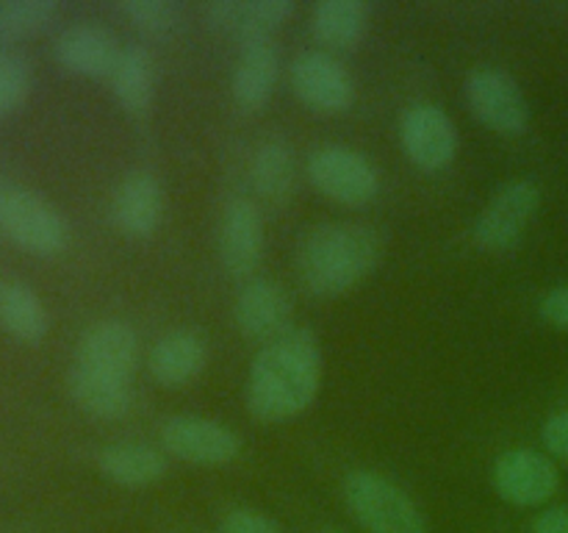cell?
<instances>
[{"instance_id":"obj_7","label":"cell","mask_w":568,"mask_h":533,"mask_svg":"<svg viewBox=\"0 0 568 533\" xmlns=\"http://www.w3.org/2000/svg\"><path fill=\"white\" fill-rule=\"evenodd\" d=\"M541 205V189L532 181H510L491 198L475 222V239L486 250H510Z\"/></svg>"},{"instance_id":"obj_29","label":"cell","mask_w":568,"mask_h":533,"mask_svg":"<svg viewBox=\"0 0 568 533\" xmlns=\"http://www.w3.org/2000/svg\"><path fill=\"white\" fill-rule=\"evenodd\" d=\"M222 533H281V527L253 509H233L222 520Z\"/></svg>"},{"instance_id":"obj_18","label":"cell","mask_w":568,"mask_h":533,"mask_svg":"<svg viewBox=\"0 0 568 533\" xmlns=\"http://www.w3.org/2000/svg\"><path fill=\"white\" fill-rule=\"evenodd\" d=\"M277 76H281V56L275 44L266 42L244 44L242 56L233 70V100L242 111H258L275 92Z\"/></svg>"},{"instance_id":"obj_4","label":"cell","mask_w":568,"mask_h":533,"mask_svg":"<svg viewBox=\"0 0 568 533\" xmlns=\"http://www.w3.org/2000/svg\"><path fill=\"white\" fill-rule=\"evenodd\" d=\"M0 231L33 255H55L67 248V222L42 194L9 187L0 211Z\"/></svg>"},{"instance_id":"obj_20","label":"cell","mask_w":568,"mask_h":533,"mask_svg":"<svg viewBox=\"0 0 568 533\" xmlns=\"http://www.w3.org/2000/svg\"><path fill=\"white\" fill-rule=\"evenodd\" d=\"M67 386H70L78 409L98 416V420H116L131 409V389H128L125 378L105 375V372L75 364L67 378Z\"/></svg>"},{"instance_id":"obj_28","label":"cell","mask_w":568,"mask_h":533,"mask_svg":"<svg viewBox=\"0 0 568 533\" xmlns=\"http://www.w3.org/2000/svg\"><path fill=\"white\" fill-rule=\"evenodd\" d=\"M120 11L150 37H170L181 26V11L166 0H122Z\"/></svg>"},{"instance_id":"obj_3","label":"cell","mask_w":568,"mask_h":533,"mask_svg":"<svg viewBox=\"0 0 568 533\" xmlns=\"http://www.w3.org/2000/svg\"><path fill=\"white\" fill-rule=\"evenodd\" d=\"M344 500L369 533H427L414 500L386 475L372 470L349 472Z\"/></svg>"},{"instance_id":"obj_23","label":"cell","mask_w":568,"mask_h":533,"mask_svg":"<svg viewBox=\"0 0 568 533\" xmlns=\"http://www.w3.org/2000/svg\"><path fill=\"white\" fill-rule=\"evenodd\" d=\"M0 325L20 342H42L48 333V311L31 286L0 281Z\"/></svg>"},{"instance_id":"obj_9","label":"cell","mask_w":568,"mask_h":533,"mask_svg":"<svg viewBox=\"0 0 568 533\" xmlns=\"http://www.w3.org/2000/svg\"><path fill=\"white\" fill-rule=\"evenodd\" d=\"M399 139L408 159L422 170H444L458 155V128L447 111L433 103L410 105L405 111L399 122Z\"/></svg>"},{"instance_id":"obj_14","label":"cell","mask_w":568,"mask_h":533,"mask_svg":"<svg viewBox=\"0 0 568 533\" xmlns=\"http://www.w3.org/2000/svg\"><path fill=\"white\" fill-rule=\"evenodd\" d=\"M292 14V0H214L205 9V20L214 31L242 39L244 44L266 42Z\"/></svg>"},{"instance_id":"obj_22","label":"cell","mask_w":568,"mask_h":533,"mask_svg":"<svg viewBox=\"0 0 568 533\" xmlns=\"http://www.w3.org/2000/svg\"><path fill=\"white\" fill-rule=\"evenodd\" d=\"M111 89L128 114H148L155 92V59L142 44H131L120 53L114 72H111Z\"/></svg>"},{"instance_id":"obj_32","label":"cell","mask_w":568,"mask_h":533,"mask_svg":"<svg viewBox=\"0 0 568 533\" xmlns=\"http://www.w3.org/2000/svg\"><path fill=\"white\" fill-rule=\"evenodd\" d=\"M532 533H568V509H549L532 520Z\"/></svg>"},{"instance_id":"obj_33","label":"cell","mask_w":568,"mask_h":533,"mask_svg":"<svg viewBox=\"0 0 568 533\" xmlns=\"http://www.w3.org/2000/svg\"><path fill=\"white\" fill-rule=\"evenodd\" d=\"M6 189H9V187H3V181H0V211H3V198H6Z\"/></svg>"},{"instance_id":"obj_25","label":"cell","mask_w":568,"mask_h":533,"mask_svg":"<svg viewBox=\"0 0 568 533\" xmlns=\"http://www.w3.org/2000/svg\"><path fill=\"white\" fill-rule=\"evenodd\" d=\"M297 181L292 150L283 142H266L255 153L253 161V187L270 203H288Z\"/></svg>"},{"instance_id":"obj_31","label":"cell","mask_w":568,"mask_h":533,"mask_svg":"<svg viewBox=\"0 0 568 533\" xmlns=\"http://www.w3.org/2000/svg\"><path fill=\"white\" fill-rule=\"evenodd\" d=\"M541 316L555 328L568 331V286H558L541 300Z\"/></svg>"},{"instance_id":"obj_19","label":"cell","mask_w":568,"mask_h":533,"mask_svg":"<svg viewBox=\"0 0 568 533\" xmlns=\"http://www.w3.org/2000/svg\"><path fill=\"white\" fill-rule=\"evenodd\" d=\"M209 350H205L203 336L194 331H172L161 336L150 350V375L161 383V386H186L189 381L203 372Z\"/></svg>"},{"instance_id":"obj_34","label":"cell","mask_w":568,"mask_h":533,"mask_svg":"<svg viewBox=\"0 0 568 533\" xmlns=\"http://www.w3.org/2000/svg\"><path fill=\"white\" fill-rule=\"evenodd\" d=\"M322 533H344V531H322Z\"/></svg>"},{"instance_id":"obj_17","label":"cell","mask_w":568,"mask_h":533,"mask_svg":"<svg viewBox=\"0 0 568 533\" xmlns=\"http://www.w3.org/2000/svg\"><path fill=\"white\" fill-rule=\"evenodd\" d=\"M164 214V192L150 172L136 170L122 178L111 198V222L125 237H150Z\"/></svg>"},{"instance_id":"obj_30","label":"cell","mask_w":568,"mask_h":533,"mask_svg":"<svg viewBox=\"0 0 568 533\" xmlns=\"http://www.w3.org/2000/svg\"><path fill=\"white\" fill-rule=\"evenodd\" d=\"M541 436H544V444H547V450L555 455V459L568 461V411H558V414L549 416Z\"/></svg>"},{"instance_id":"obj_6","label":"cell","mask_w":568,"mask_h":533,"mask_svg":"<svg viewBox=\"0 0 568 533\" xmlns=\"http://www.w3.org/2000/svg\"><path fill=\"white\" fill-rule=\"evenodd\" d=\"M308 181L325 198L344 205H366L375 200L381 181L366 155L349 148H320L308 159Z\"/></svg>"},{"instance_id":"obj_8","label":"cell","mask_w":568,"mask_h":533,"mask_svg":"<svg viewBox=\"0 0 568 533\" xmlns=\"http://www.w3.org/2000/svg\"><path fill=\"white\" fill-rule=\"evenodd\" d=\"M288 81H292L294 94L308 109L322 111V114H338V111L349 109L355 98L349 72L344 70L342 61L322 50L300 53L288 67Z\"/></svg>"},{"instance_id":"obj_13","label":"cell","mask_w":568,"mask_h":533,"mask_svg":"<svg viewBox=\"0 0 568 533\" xmlns=\"http://www.w3.org/2000/svg\"><path fill=\"white\" fill-rule=\"evenodd\" d=\"M120 53L122 50L114 33L94 22H78V26L64 28L53 44L55 61L67 72L83 78H111Z\"/></svg>"},{"instance_id":"obj_24","label":"cell","mask_w":568,"mask_h":533,"mask_svg":"<svg viewBox=\"0 0 568 533\" xmlns=\"http://www.w3.org/2000/svg\"><path fill=\"white\" fill-rule=\"evenodd\" d=\"M369 28V6L361 0H322L314 9V33L333 50H353Z\"/></svg>"},{"instance_id":"obj_12","label":"cell","mask_w":568,"mask_h":533,"mask_svg":"<svg viewBox=\"0 0 568 533\" xmlns=\"http://www.w3.org/2000/svg\"><path fill=\"white\" fill-rule=\"evenodd\" d=\"M233 316L244 336L270 344L292 328V298L272 278H255L239 292Z\"/></svg>"},{"instance_id":"obj_1","label":"cell","mask_w":568,"mask_h":533,"mask_svg":"<svg viewBox=\"0 0 568 533\" xmlns=\"http://www.w3.org/2000/svg\"><path fill=\"white\" fill-rule=\"evenodd\" d=\"M320 383V339L308 328H288L255 355L247 378V409L258 422L294 420L314 403Z\"/></svg>"},{"instance_id":"obj_2","label":"cell","mask_w":568,"mask_h":533,"mask_svg":"<svg viewBox=\"0 0 568 533\" xmlns=\"http://www.w3.org/2000/svg\"><path fill=\"white\" fill-rule=\"evenodd\" d=\"M381 259L383 237L375 228L322 222L300 239L297 275L314 298H338L366 281Z\"/></svg>"},{"instance_id":"obj_26","label":"cell","mask_w":568,"mask_h":533,"mask_svg":"<svg viewBox=\"0 0 568 533\" xmlns=\"http://www.w3.org/2000/svg\"><path fill=\"white\" fill-rule=\"evenodd\" d=\"M59 14L55 0H0V37L26 39L48 28Z\"/></svg>"},{"instance_id":"obj_21","label":"cell","mask_w":568,"mask_h":533,"mask_svg":"<svg viewBox=\"0 0 568 533\" xmlns=\"http://www.w3.org/2000/svg\"><path fill=\"white\" fill-rule=\"evenodd\" d=\"M98 466L109 481L136 489L164 477L166 455L159 447H150V444L120 442L111 444L98 455Z\"/></svg>"},{"instance_id":"obj_5","label":"cell","mask_w":568,"mask_h":533,"mask_svg":"<svg viewBox=\"0 0 568 533\" xmlns=\"http://www.w3.org/2000/svg\"><path fill=\"white\" fill-rule=\"evenodd\" d=\"M466 100L477 120L494 133L519 137L530 122V105L525 92L508 72L497 67H480L466 81Z\"/></svg>"},{"instance_id":"obj_16","label":"cell","mask_w":568,"mask_h":533,"mask_svg":"<svg viewBox=\"0 0 568 533\" xmlns=\"http://www.w3.org/2000/svg\"><path fill=\"white\" fill-rule=\"evenodd\" d=\"M264 250V228L253 200L227 203L220 222V259L233 278H247L258 266Z\"/></svg>"},{"instance_id":"obj_15","label":"cell","mask_w":568,"mask_h":533,"mask_svg":"<svg viewBox=\"0 0 568 533\" xmlns=\"http://www.w3.org/2000/svg\"><path fill=\"white\" fill-rule=\"evenodd\" d=\"M139 361V342L131 325L120 320H103L87 328L78 342L75 364L105 372L114 378H131Z\"/></svg>"},{"instance_id":"obj_11","label":"cell","mask_w":568,"mask_h":533,"mask_svg":"<svg viewBox=\"0 0 568 533\" xmlns=\"http://www.w3.org/2000/svg\"><path fill=\"white\" fill-rule=\"evenodd\" d=\"M558 466L538 450H508L494 464V486L499 497L514 505H541L558 492Z\"/></svg>"},{"instance_id":"obj_27","label":"cell","mask_w":568,"mask_h":533,"mask_svg":"<svg viewBox=\"0 0 568 533\" xmlns=\"http://www.w3.org/2000/svg\"><path fill=\"white\" fill-rule=\"evenodd\" d=\"M31 87V64L11 50H0V117L14 114L28 100Z\"/></svg>"},{"instance_id":"obj_10","label":"cell","mask_w":568,"mask_h":533,"mask_svg":"<svg viewBox=\"0 0 568 533\" xmlns=\"http://www.w3.org/2000/svg\"><path fill=\"white\" fill-rule=\"evenodd\" d=\"M161 442L175 459L189 464H231L242 453V439L236 431L203 416H172L161 428Z\"/></svg>"}]
</instances>
